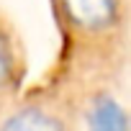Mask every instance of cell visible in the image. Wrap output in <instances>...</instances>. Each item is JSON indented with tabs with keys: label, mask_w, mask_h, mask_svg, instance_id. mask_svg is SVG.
<instances>
[{
	"label": "cell",
	"mask_w": 131,
	"mask_h": 131,
	"mask_svg": "<svg viewBox=\"0 0 131 131\" xmlns=\"http://www.w3.org/2000/svg\"><path fill=\"white\" fill-rule=\"evenodd\" d=\"M10 72H13L10 49H8V41L0 36V85H5V82L10 80Z\"/></svg>",
	"instance_id": "cell-4"
},
{
	"label": "cell",
	"mask_w": 131,
	"mask_h": 131,
	"mask_svg": "<svg viewBox=\"0 0 131 131\" xmlns=\"http://www.w3.org/2000/svg\"><path fill=\"white\" fill-rule=\"evenodd\" d=\"M62 5L82 28H105L116 18V0H62Z\"/></svg>",
	"instance_id": "cell-1"
},
{
	"label": "cell",
	"mask_w": 131,
	"mask_h": 131,
	"mask_svg": "<svg viewBox=\"0 0 131 131\" xmlns=\"http://www.w3.org/2000/svg\"><path fill=\"white\" fill-rule=\"evenodd\" d=\"M88 131H128L123 108L113 98L95 100L88 116Z\"/></svg>",
	"instance_id": "cell-2"
},
{
	"label": "cell",
	"mask_w": 131,
	"mask_h": 131,
	"mask_svg": "<svg viewBox=\"0 0 131 131\" xmlns=\"http://www.w3.org/2000/svg\"><path fill=\"white\" fill-rule=\"evenodd\" d=\"M0 131H64V128L54 116H49L39 108H26V111H18L16 116H10Z\"/></svg>",
	"instance_id": "cell-3"
}]
</instances>
